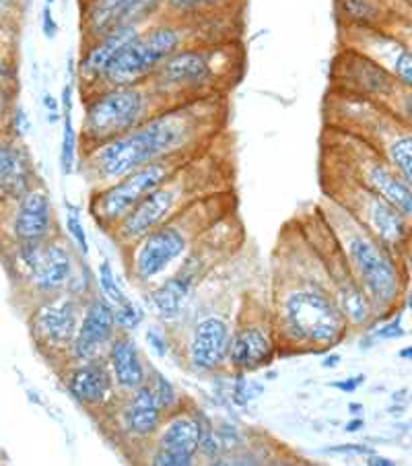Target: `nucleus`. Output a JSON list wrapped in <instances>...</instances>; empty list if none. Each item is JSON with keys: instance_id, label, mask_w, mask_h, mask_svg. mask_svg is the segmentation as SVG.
Masks as SVG:
<instances>
[{"instance_id": "1", "label": "nucleus", "mask_w": 412, "mask_h": 466, "mask_svg": "<svg viewBox=\"0 0 412 466\" xmlns=\"http://www.w3.org/2000/svg\"><path fill=\"white\" fill-rule=\"evenodd\" d=\"M270 309L278 357L328 353L351 335L297 217L285 223L272 252Z\"/></svg>"}, {"instance_id": "2", "label": "nucleus", "mask_w": 412, "mask_h": 466, "mask_svg": "<svg viewBox=\"0 0 412 466\" xmlns=\"http://www.w3.org/2000/svg\"><path fill=\"white\" fill-rule=\"evenodd\" d=\"M227 96H211L161 107L141 127L79 153L81 174L101 188L146 163L194 153L221 137L227 124Z\"/></svg>"}, {"instance_id": "3", "label": "nucleus", "mask_w": 412, "mask_h": 466, "mask_svg": "<svg viewBox=\"0 0 412 466\" xmlns=\"http://www.w3.org/2000/svg\"><path fill=\"white\" fill-rule=\"evenodd\" d=\"M233 213H237L236 188L211 192L146 231L136 242L120 248L128 281L141 291L159 283L213 225Z\"/></svg>"}, {"instance_id": "4", "label": "nucleus", "mask_w": 412, "mask_h": 466, "mask_svg": "<svg viewBox=\"0 0 412 466\" xmlns=\"http://www.w3.org/2000/svg\"><path fill=\"white\" fill-rule=\"evenodd\" d=\"M233 182H236V167L231 155L221 151L215 138L213 143L194 153L182 167H177L143 203L132 208L107 236H112L118 248L128 246L200 197L236 188Z\"/></svg>"}, {"instance_id": "5", "label": "nucleus", "mask_w": 412, "mask_h": 466, "mask_svg": "<svg viewBox=\"0 0 412 466\" xmlns=\"http://www.w3.org/2000/svg\"><path fill=\"white\" fill-rule=\"evenodd\" d=\"M317 205L328 219L348 268L367 293L376 322L387 320L400 312L402 304L408 299V260L398 258L390 248L328 197H322Z\"/></svg>"}, {"instance_id": "6", "label": "nucleus", "mask_w": 412, "mask_h": 466, "mask_svg": "<svg viewBox=\"0 0 412 466\" xmlns=\"http://www.w3.org/2000/svg\"><path fill=\"white\" fill-rule=\"evenodd\" d=\"M244 244L246 229L237 213L213 225L166 279L143 291L151 312L163 324L180 320L196 298L200 285L208 281L216 268L231 262Z\"/></svg>"}, {"instance_id": "7", "label": "nucleus", "mask_w": 412, "mask_h": 466, "mask_svg": "<svg viewBox=\"0 0 412 466\" xmlns=\"http://www.w3.org/2000/svg\"><path fill=\"white\" fill-rule=\"evenodd\" d=\"M244 48L233 40L186 46L167 58L149 79L153 89L171 104L211 96H227L244 71Z\"/></svg>"}, {"instance_id": "8", "label": "nucleus", "mask_w": 412, "mask_h": 466, "mask_svg": "<svg viewBox=\"0 0 412 466\" xmlns=\"http://www.w3.org/2000/svg\"><path fill=\"white\" fill-rule=\"evenodd\" d=\"M225 15L231 13L194 21L157 17L151 23H146L141 29V34L124 48L120 56L114 60V65L107 68V73L99 81L97 89L145 83L151 79L163 62L174 56L176 52L186 48V46L229 40L231 35L225 34L223 27Z\"/></svg>"}, {"instance_id": "9", "label": "nucleus", "mask_w": 412, "mask_h": 466, "mask_svg": "<svg viewBox=\"0 0 412 466\" xmlns=\"http://www.w3.org/2000/svg\"><path fill=\"white\" fill-rule=\"evenodd\" d=\"M79 153L141 127L161 107L169 106L149 81L104 87L83 96Z\"/></svg>"}, {"instance_id": "10", "label": "nucleus", "mask_w": 412, "mask_h": 466, "mask_svg": "<svg viewBox=\"0 0 412 466\" xmlns=\"http://www.w3.org/2000/svg\"><path fill=\"white\" fill-rule=\"evenodd\" d=\"M297 221L309 248H312L317 264H320L322 275L330 287L334 299H337L342 316L347 318L348 326H351V330H371L377 324L376 312H373L367 293L363 291V287L355 279L353 270L348 268L345 254H342L320 205L316 203L309 207L307 213L297 215Z\"/></svg>"}, {"instance_id": "11", "label": "nucleus", "mask_w": 412, "mask_h": 466, "mask_svg": "<svg viewBox=\"0 0 412 466\" xmlns=\"http://www.w3.org/2000/svg\"><path fill=\"white\" fill-rule=\"evenodd\" d=\"M322 194L359 221L379 242L402 260H408L410 252V219L398 208L387 203L353 177L322 163Z\"/></svg>"}, {"instance_id": "12", "label": "nucleus", "mask_w": 412, "mask_h": 466, "mask_svg": "<svg viewBox=\"0 0 412 466\" xmlns=\"http://www.w3.org/2000/svg\"><path fill=\"white\" fill-rule=\"evenodd\" d=\"M330 143L324 151V166L353 177L365 188L373 190L394 205L408 219L412 217L410 182L396 172L379 151L348 132L330 128Z\"/></svg>"}, {"instance_id": "13", "label": "nucleus", "mask_w": 412, "mask_h": 466, "mask_svg": "<svg viewBox=\"0 0 412 466\" xmlns=\"http://www.w3.org/2000/svg\"><path fill=\"white\" fill-rule=\"evenodd\" d=\"M194 153L174 155V157L151 161L146 166L132 169L130 174L122 176L120 180L101 186V188H91L87 211L93 223L104 233H110L132 208L138 203H143L155 188H159Z\"/></svg>"}, {"instance_id": "14", "label": "nucleus", "mask_w": 412, "mask_h": 466, "mask_svg": "<svg viewBox=\"0 0 412 466\" xmlns=\"http://www.w3.org/2000/svg\"><path fill=\"white\" fill-rule=\"evenodd\" d=\"M278 357L270 298L262 291H246L231 324L227 368L236 374H252Z\"/></svg>"}, {"instance_id": "15", "label": "nucleus", "mask_w": 412, "mask_h": 466, "mask_svg": "<svg viewBox=\"0 0 412 466\" xmlns=\"http://www.w3.org/2000/svg\"><path fill=\"white\" fill-rule=\"evenodd\" d=\"M337 89L384 106L400 120L410 124V89L404 87L377 62L353 48H342L334 60Z\"/></svg>"}, {"instance_id": "16", "label": "nucleus", "mask_w": 412, "mask_h": 466, "mask_svg": "<svg viewBox=\"0 0 412 466\" xmlns=\"http://www.w3.org/2000/svg\"><path fill=\"white\" fill-rule=\"evenodd\" d=\"M85 299L87 298L65 291L37 301L29 312V330L37 351L50 363H60V368L79 329Z\"/></svg>"}, {"instance_id": "17", "label": "nucleus", "mask_w": 412, "mask_h": 466, "mask_svg": "<svg viewBox=\"0 0 412 466\" xmlns=\"http://www.w3.org/2000/svg\"><path fill=\"white\" fill-rule=\"evenodd\" d=\"M208 419L190 402L169 413L155 438L141 450V461L153 466H190L196 462Z\"/></svg>"}, {"instance_id": "18", "label": "nucleus", "mask_w": 412, "mask_h": 466, "mask_svg": "<svg viewBox=\"0 0 412 466\" xmlns=\"http://www.w3.org/2000/svg\"><path fill=\"white\" fill-rule=\"evenodd\" d=\"M231 324L233 320L227 312H205L194 318L182 347L177 345L174 349L182 353L186 370L194 376H215L223 370H229Z\"/></svg>"}, {"instance_id": "19", "label": "nucleus", "mask_w": 412, "mask_h": 466, "mask_svg": "<svg viewBox=\"0 0 412 466\" xmlns=\"http://www.w3.org/2000/svg\"><path fill=\"white\" fill-rule=\"evenodd\" d=\"M58 374L68 396L89 415H110L116 402L120 400L106 357L66 363L58 370Z\"/></svg>"}, {"instance_id": "20", "label": "nucleus", "mask_w": 412, "mask_h": 466, "mask_svg": "<svg viewBox=\"0 0 412 466\" xmlns=\"http://www.w3.org/2000/svg\"><path fill=\"white\" fill-rule=\"evenodd\" d=\"M345 46L377 62L404 87H412L410 44L392 27H345Z\"/></svg>"}, {"instance_id": "21", "label": "nucleus", "mask_w": 412, "mask_h": 466, "mask_svg": "<svg viewBox=\"0 0 412 466\" xmlns=\"http://www.w3.org/2000/svg\"><path fill=\"white\" fill-rule=\"evenodd\" d=\"M166 417V410L159 407L146 382L135 392L120 396L110 415H106L107 421L114 425L116 436L122 438L128 446L141 450L155 438Z\"/></svg>"}, {"instance_id": "22", "label": "nucleus", "mask_w": 412, "mask_h": 466, "mask_svg": "<svg viewBox=\"0 0 412 466\" xmlns=\"http://www.w3.org/2000/svg\"><path fill=\"white\" fill-rule=\"evenodd\" d=\"M116 332L118 329H116L114 320V308L95 287V291L83 304L79 329H76L73 343L68 347L65 365L104 357Z\"/></svg>"}, {"instance_id": "23", "label": "nucleus", "mask_w": 412, "mask_h": 466, "mask_svg": "<svg viewBox=\"0 0 412 466\" xmlns=\"http://www.w3.org/2000/svg\"><path fill=\"white\" fill-rule=\"evenodd\" d=\"M76 267H79V256H76L73 244L66 242L65 236L58 233V236L44 242L40 262L27 279V283L23 285V289L31 298H35L34 304L52 298V295L65 293L73 281Z\"/></svg>"}, {"instance_id": "24", "label": "nucleus", "mask_w": 412, "mask_h": 466, "mask_svg": "<svg viewBox=\"0 0 412 466\" xmlns=\"http://www.w3.org/2000/svg\"><path fill=\"white\" fill-rule=\"evenodd\" d=\"M9 242H45L62 233L58 229L52 197L42 184L34 186L9 207Z\"/></svg>"}, {"instance_id": "25", "label": "nucleus", "mask_w": 412, "mask_h": 466, "mask_svg": "<svg viewBox=\"0 0 412 466\" xmlns=\"http://www.w3.org/2000/svg\"><path fill=\"white\" fill-rule=\"evenodd\" d=\"M37 184L35 163L23 138L0 130V211H6Z\"/></svg>"}, {"instance_id": "26", "label": "nucleus", "mask_w": 412, "mask_h": 466, "mask_svg": "<svg viewBox=\"0 0 412 466\" xmlns=\"http://www.w3.org/2000/svg\"><path fill=\"white\" fill-rule=\"evenodd\" d=\"M143 27L145 25H122L99 37V40L83 44L81 58L76 62V85L81 87V96L97 89L107 68L114 65V60L120 56L124 48L141 34Z\"/></svg>"}, {"instance_id": "27", "label": "nucleus", "mask_w": 412, "mask_h": 466, "mask_svg": "<svg viewBox=\"0 0 412 466\" xmlns=\"http://www.w3.org/2000/svg\"><path fill=\"white\" fill-rule=\"evenodd\" d=\"M104 357L107 361V368L112 371L116 390H118L120 396L135 392L136 388H141L146 382L149 363H146L141 347H138L136 339L132 337V332H116V337L112 339Z\"/></svg>"}, {"instance_id": "28", "label": "nucleus", "mask_w": 412, "mask_h": 466, "mask_svg": "<svg viewBox=\"0 0 412 466\" xmlns=\"http://www.w3.org/2000/svg\"><path fill=\"white\" fill-rule=\"evenodd\" d=\"M138 0H81L83 44L99 40L122 25H136Z\"/></svg>"}, {"instance_id": "29", "label": "nucleus", "mask_w": 412, "mask_h": 466, "mask_svg": "<svg viewBox=\"0 0 412 466\" xmlns=\"http://www.w3.org/2000/svg\"><path fill=\"white\" fill-rule=\"evenodd\" d=\"M342 27H392L394 11L386 0H337Z\"/></svg>"}, {"instance_id": "30", "label": "nucleus", "mask_w": 412, "mask_h": 466, "mask_svg": "<svg viewBox=\"0 0 412 466\" xmlns=\"http://www.w3.org/2000/svg\"><path fill=\"white\" fill-rule=\"evenodd\" d=\"M236 0H163L159 17L169 19H206L215 15L231 13V6Z\"/></svg>"}, {"instance_id": "31", "label": "nucleus", "mask_w": 412, "mask_h": 466, "mask_svg": "<svg viewBox=\"0 0 412 466\" xmlns=\"http://www.w3.org/2000/svg\"><path fill=\"white\" fill-rule=\"evenodd\" d=\"M146 384H149V388L155 394V399H157L159 407L166 410V415L174 413V410L180 409L186 399L184 394H180V390L171 384V380L163 374V371H159L157 368H153V365H149V376H146Z\"/></svg>"}, {"instance_id": "32", "label": "nucleus", "mask_w": 412, "mask_h": 466, "mask_svg": "<svg viewBox=\"0 0 412 466\" xmlns=\"http://www.w3.org/2000/svg\"><path fill=\"white\" fill-rule=\"evenodd\" d=\"M95 287L97 291L104 295V298L110 301L112 306H120L122 301H126L130 295L124 289L120 279L116 277V270L112 267V262L104 258L99 262V268H97V279H95Z\"/></svg>"}, {"instance_id": "33", "label": "nucleus", "mask_w": 412, "mask_h": 466, "mask_svg": "<svg viewBox=\"0 0 412 466\" xmlns=\"http://www.w3.org/2000/svg\"><path fill=\"white\" fill-rule=\"evenodd\" d=\"M66 208V236L71 238V244L75 252L81 256V258H87L89 256V236L87 229L83 225V208L79 205L71 203V200H65Z\"/></svg>"}, {"instance_id": "34", "label": "nucleus", "mask_w": 412, "mask_h": 466, "mask_svg": "<svg viewBox=\"0 0 412 466\" xmlns=\"http://www.w3.org/2000/svg\"><path fill=\"white\" fill-rule=\"evenodd\" d=\"M114 308V320H116V329L122 332H135L138 326L145 322V308L128 298L126 301H122L120 306H112Z\"/></svg>"}, {"instance_id": "35", "label": "nucleus", "mask_w": 412, "mask_h": 466, "mask_svg": "<svg viewBox=\"0 0 412 466\" xmlns=\"http://www.w3.org/2000/svg\"><path fill=\"white\" fill-rule=\"evenodd\" d=\"M146 345H149V351L157 357V360H166V357L171 355V349H174V343H171V335L167 329H161V326H149L145 332Z\"/></svg>"}, {"instance_id": "36", "label": "nucleus", "mask_w": 412, "mask_h": 466, "mask_svg": "<svg viewBox=\"0 0 412 466\" xmlns=\"http://www.w3.org/2000/svg\"><path fill=\"white\" fill-rule=\"evenodd\" d=\"M31 124H29V116L27 112L23 110L21 106H15L13 112H11V118H9V127H6V130L11 132L13 137L17 138H23L29 132Z\"/></svg>"}, {"instance_id": "37", "label": "nucleus", "mask_w": 412, "mask_h": 466, "mask_svg": "<svg viewBox=\"0 0 412 466\" xmlns=\"http://www.w3.org/2000/svg\"><path fill=\"white\" fill-rule=\"evenodd\" d=\"M15 79H17V66L9 54L0 50V87H15Z\"/></svg>"}, {"instance_id": "38", "label": "nucleus", "mask_w": 412, "mask_h": 466, "mask_svg": "<svg viewBox=\"0 0 412 466\" xmlns=\"http://www.w3.org/2000/svg\"><path fill=\"white\" fill-rule=\"evenodd\" d=\"M42 34L45 40H56V35H58V23H56V19H54L50 5H44V9H42Z\"/></svg>"}, {"instance_id": "39", "label": "nucleus", "mask_w": 412, "mask_h": 466, "mask_svg": "<svg viewBox=\"0 0 412 466\" xmlns=\"http://www.w3.org/2000/svg\"><path fill=\"white\" fill-rule=\"evenodd\" d=\"M44 107H45V114H48V124H52V127L62 120L60 102L52 96V93H45L44 96Z\"/></svg>"}, {"instance_id": "40", "label": "nucleus", "mask_w": 412, "mask_h": 466, "mask_svg": "<svg viewBox=\"0 0 412 466\" xmlns=\"http://www.w3.org/2000/svg\"><path fill=\"white\" fill-rule=\"evenodd\" d=\"M363 382H365V376H357V378L342 380V382H334L332 386L338 388V390H342V392H355Z\"/></svg>"}, {"instance_id": "41", "label": "nucleus", "mask_w": 412, "mask_h": 466, "mask_svg": "<svg viewBox=\"0 0 412 466\" xmlns=\"http://www.w3.org/2000/svg\"><path fill=\"white\" fill-rule=\"evenodd\" d=\"M367 462L369 466H394L396 462L392 461V458H386V456H379V454H367Z\"/></svg>"}, {"instance_id": "42", "label": "nucleus", "mask_w": 412, "mask_h": 466, "mask_svg": "<svg viewBox=\"0 0 412 466\" xmlns=\"http://www.w3.org/2000/svg\"><path fill=\"white\" fill-rule=\"evenodd\" d=\"M328 353H330V351H328ZM338 363H340V355H338V353H330V355L324 357L322 368H324V370H334Z\"/></svg>"}, {"instance_id": "43", "label": "nucleus", "mask_w": 412, "mask_h": 466, "mask_svg": "<svg viewBox=\"0 0 412 466\" xmlns=\"http://www.w3.org/2000/svg\"><path fill=\"white\" fill-rule=\"evenodd\" d=\"M19 0H0V15H6L11 13L15 6H17Z\"/></svg>"}, {"instance_id": "44", "label": "nucleus", "mask_w": 412, "mask_h": 466, "mask_svg": "<svg viewBox=\"0 0 412 466\" xmlns=\"http://www.w3.org/2000/svg\"><path fill=\"white\" fill-rule=\"evenodd\" d=\"M363 427H365V421H363V419H355V421L347 423V431H348V433H355V431L363 430Z\"/></svg>"}, {"instance_id": "45", "label": "nucleus", "mask_w": 412, "mask_h": 466, "mask_svg": "<svg viewBox=\"0 0 412 466\" xmlns=\"http://www.w3.org/2000/svg\"><path fill=\"white\" fill-rule=\"evenodd\" d=\"M410 353H412V349L408 347V349H404V351H402L400 355H402V357H407V360H408V357H410Z\"/></svg>"}, {"instance_id": "46", "label": "nucleus", "mask_w": 412, "mask_h": 466, "mask_svg": "<svg viewBox=\"0 0 412 466\" xmlns=\"http://www.w3.org/2000/svg\"><path fill=\"white\" fill-rule=\"evenodd\" d=\"M56 3H58V0H45L44 5H50V6H54V5H56Z\"/></svg>"}, {"instance_id": "47", "label": "nucleus", "mask_w": 412, "mask_h": 466, "mask_svg": "<svg viewBox=\"0 0 412 466\" xmlns=\"http://www.w3.org/2000/svg\"><path fill=\"white\" fill-rule=\"evenodd\" d=\"M23 3H25V5H29V3H34V0H23Z\"/></svg>"}]
</instances>
